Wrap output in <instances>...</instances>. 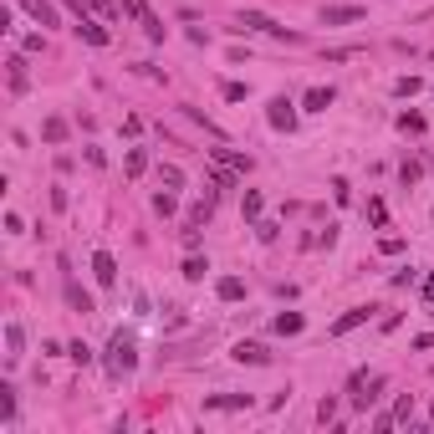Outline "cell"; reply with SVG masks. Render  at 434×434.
<instances>
[{
  "mask_svg": "<svg viewBox=\"0 0 434 434\" xmlns=\"http://www.w3.org/2000/svg\"><path fill=\"white\" fill-rule=\"evenodd\" d=\"M133 363H138V343H133V332H113V343H108V373H113V378H123V373H133Z\"/></svg>",
  "mask_w": 434,
  "mask_h": 434,
  "instance_id": "obj_1",
  "label": "cell"
},
{
  "mask_svg": "<svg viewBox=\"0 0 434 434\" xmlns=\"http://www.w3.org/2000/svg\"><path fill=\"white\" fill-rule=\"evenodd\" d=\"M235 31H266V36H276V41H301L296 31H286V26H276L271 16H261V10H240V26Z\"/></svg>",
  "mask_w": 434,
  "mask_h": 434,
  "instance_id": "obj_2",
  "label": "cell"
},
{
  "mask_svg": "<svg viewBox=\"0 0 434 434\" xmlns=\"http://www.w3.org/2000/svg\"><path fill=\"white\" fill-rule=\"evenodd\" d=\"M16 6H21L36 26H62V16H57V6H51V0H16Z\"/></svg>",
  "mask_w": 434,
  "mask_h": 434,
  "instance_id": "obj_3",
  "label": "cell"
},
{
  "mask_svg": "<svg viewBox=\"0 0 434 434\" xmlns=\"http://www.w3.org/2000/svg\"><path fill=\"white\" fill-rule=\"evenodd\" d=\"M266 117H271V128H281V133H292V128H296V102H286V97H276Z\"/></svg>",
  "mask_w": 434,
  "mask_h": 434,
  "instance_id": "obj_4",
  "label": "cell"
},
{
  "mask_svg": "<svg viewBox=\"0 0 434 434\" xmlns=\"http://www.w3.org/2000/svg\"><path fill=\"white\" fill-rule=\"evenodd\" d=\"M92 276H97V286H117V261L108 251H97L92 256Z\"/></svg>",
  "mask_w": 434,
  "mask_h": 434,
  "instance_id": "obj_5",
  "label": "cell"
},
{
  "mask_svg": "<svg viewBox=\"0 0 434 434\" xmlns=\"http://www.w3.org/2000/svg\"><path fill=\"white\" fill-rule=\"evenodd\" d=\"M230 358H235V363H251V368H261V363H271V352L261 348V343H235V348H230Z\"/></svg>",
  "mask_w": 434,
  "mask_h": 434,
  "instance_id": "obj_6",
  "label": "cell"
},
{
  "mask_svg": "<svg viewBox=\"0 0 434 434\" xmlns=\"http://www.w3.org/2000/svg\"><path fill=\"white\" fill-rule=\"evenodd\" d=\"M62 286H67V301H72V312H82V317H87V312H97V301H92V296L82 292V286L72 281V276H62Z\"/></svg>",
  "mask_w": 434,
  "mask_h": 434,
  "instance_id": "obj_7",
  "label": "cell"
},
{
  "mask_svg": "<svg viewBox=\"0 0 434 434\" xmlns=\"http://www.w3.org/2000/svg\"><path fill=\"white\" fill-rule=\"evenodd\" d=\"M322 21L327 26H352V21H363V6H327Z\"/></svg>",
  "mask_w": 434,
  "mask_h": 434,
  "instance_id": "obj_8",
  "label": "cell"
},
{
  "mask_svg": "<svg viewBox=\"0 0 434 434\" xmlns=\"http://www.w3.org/2000/svg\"><path fill=\"white\" fill-rule=\"evenodd\" d=\"M138 26H143V36H149V41H164V31H169V26H164L159 16H153V10L143 6V0H138Z\"/></svg>",
  "mask_w": 434,
  "mask_h": 434,
  "instance_id": "obj_9",
  "label": "cell"
},
{
  "mask_svg": "<svg viewBox=\"0 0 434 434\" xmlns=\"http://www.w3.org/2000/svg\"><path fill=\"white\" fill-rule=\"evenodd\" d=\"M332 97H337L332 87H312L307 97H301V108H307V113H327V108H332Z\"/></svg>",
  "mask_w": 434,
  "mask_h": 434,
  "instance_id": "obj_10",
  "label": "cell"
},
{
  "mask_svg": "<svg viewBox=\"0 0 434 434\" xmlns=\"http://www.w3.org/2000/svg\"><path fill=\"white\" fill-rule=\"evenodd\" d=\"M205 409H251V393H215L205 399Z\"/></svg>",
  "mask_w": 434,
  "mask_h": 434,
  "instance_id": "obj_11",
  "label": "cell"
},
{
  "mask_svg": "<svg viewBox=\"0 0 434 434\" xmlns=\"http://www.w3.org/2000/svg\"><path fill=\"white\" fill-rule=\"evenodd\" d=\"M368 322V307H352V312H343V317L332 322V337H343V332H352V327H363Z\"/></svg>",
  "mask_w": 434,
  "mask_h": 434,
  "instance_id": "obj_12",
  "label": "cell"
},
{
  "mask_svg": "<svg viewBox=\"0 0 434 434\" xmlns=\"http://www.w3.org/2000/svg\"><path fill=\"white\" fill-rule=\"evenodd\" d=\"M215 292H220V301H240L245 296V281H240V276H220Z\"/></svg>",
  "mask_w": 434,
  "mask_h": 434,
  "instance_id": "obj_13",
  "label": "cell"
},
{
  "mask_svg": "<svg viewBox=\"0 0 434 434\" xmlns=\"http://www.w3.org/2000/svg\"><path fill=\"white\" fill-rule=\"evenodd\" d=\"M301 327H307V322H301V312H281V317L271 322V332H281V337H296Z\"/></svg>",
  "mask_w": 434,
  "mask_h": 434,
  "instance_id": "obj_14",
  "label": "cell"
},
{
  "mask_svg": "<svg viewBox=\"0 0 434 434\" xmlns=\"http://www.w3.org/2000/svg\"><path fill=\"white\" fill-rule=\"evenodd\" d=\"M77 36H82V41H92V46H108V31H102L97 21H87V16L77 21Z\"/></svg>",
  "mask_w": 434,
  "mask_h": 434,
  "instance_id": "obj_15",
  "label": "cell"
},
{
  "mask_svg": "<svg viewBox=\"0 0 434 434\" xmlns=\"http://www.w3.org/2000/svg\"><path fill=\"white\" fill-rule=\"evenodd\" d=\"M6 348H10L6 358L16 363V358H21V348H26V332H21V322H6Z\"/></svg>",
  "mask_w": 434,
  "mask_h": 434,
  "instance_id": "obj_16",
  "label": "cell"
},
{
  "mask_svg": "<svg viewBox=\"0 0 434 434\" xmlns=\"http://www.w3.org/2000/svg\"><path fill=\"white\" fill-rule=\"evenodd\" d=\"M123 169H128V179H138L143 169H149V149H128V159H123Z\"/></svg>",
  "mask_w": 434,
  "mask_h": 434,
  "instance_id": "obj_17",
  "label": "cell"
},
{
  "mask_svg": "<svg viewBox=\"0 0 434 434\" xmlns=\"http://www.w3.org/2000/svg\"><path fill=\"white\" fill-rule=\"evenodd\" d=\"M10 92H26V57H10Z\"/></svg>",
  "mask_w": 434,
  "mask_h": 434,
  "instance_id": "obj_18",
  "label": "cell"
},
{
  "mask_svg": "<svg viewBox=\"0 0 434 434\" xmlns=\"http://www.w3.org/2000/svg\"><path fill=\"white\" fill-rule=\"evenodd\" d=\"M41 138H46V143H62V138H67V123H62V117H46V123H41Z\"/></svg>",
  "mask_w": 434,
  "mask_h": 434,
  "instance_id": "obj_19",
  "label": "cell"
},
{
  "mask_svg": "<svg viewBox=\"0 0 434 434\" xmlns=\"http://www.w3.org/2000/svg\"><path fill=\"white\" fill-rule=\"evenodd\" d=\"M205 271H209V261H200V256L184 261V281H205Z\"/></svg>",
  "mask_w": 434,
  "mask_h": 434,
  "instance_id": "obj_20",
  "label": "cell"
},
{
  "mask_svg": "<svg viewBox=\"0 0 434 434\" xmlns=\"http://www.w3.org/2000/svg\"><path fill=\"white\" fill-rule=\"evenodd\" d=\"M419 87H424V77H414V72H409V77H399V82H393V92H399V97H414Z\"/></svg>",
  "mask_w": 434,
  "mask_h": 434,
  "instance_id": "obj_21",
  "label": "cell"
},
{
  "mask_svg": "<svg viewBox=\"0 0 434 434\" xmlns=\"http://www.w3.org/2000/svg\"><path fill=\"white\" fill-rule=\"evenodd\" d=\"M240 209H245V220H261V194H256V189H245Z\"/></svg>",
  "mask_w": 434,
  "mask_h": 434,
  "instance_id": "obj_22",
  "label": "cell"
},
{
  "mask_svg": "<svg viewBox=\"0 0 434 434\" xmlns=\"http://www.w3.org/2000/svg\"><path fill=\"white\" fill-rule=\"evenodd\" d=\"M399 128H404V133H424V113H404Z\"/></svg>",
  "mask_w": 434,
  "mask_h": 434,
  "instance_id": "obj_23",
  "label": "cell"
},
{
  "mask_svg": "<svg viewBox=\"0 0 434 434\" xmlns=\"http://www.w3.org/2000/svg\"><path fill=\"white\" fill-rule=\"evenodd\" d=\"M0 414L16 419V393H10V384H0Z\"/></svg>",
  "mask_w": 434,
  "mask_h": 434,
  "instance_id": "obj_24",
  "label": "cell"
},
{
  "mask_svg": "<svg viewBox=\"0 0 434 434\" xmlns=\"http://www.w3.org/2000/svg\"><path fill=\"white\" fill-rule=\"evenodd\" d=\"M67 358H72V363H92V348H87V343H72Z\"/></svg>",
  "mask_w": 434,
  "mask_h": 434,
  "instance_id": "obj_25",
  "label": "cell"
},
{
  "mask_svg": "<svg viewBox=\"0 0 434 434\" xmlns=\"http://www.w3.org/2000/svg\"><path fill=\"white\" fill-rule=\"evenodd\" d=\"M414 414V399H409V393H399V404H393V419H409Z\"/></svg>",
  "mask_w": 434,
  "mask_h": 434,
  "instance_id": "obj_26",
  "label": "cell"
},
{
  "mask_svg": "<svg viewBox=\"0 0 434 434\" xmlns=\"http://www.w3.org/2000/svg\"><path fill=\"white\" fill-rule=\"evenodd\" d=\"M332 414H337V399H322L317 404V419H322V424H332Z\"/></svg>",
  "mask_w": 434,
  "mask_h": 434,
  "instance_id": "obj_27",
  "label": "cell"
},
{
  "mask_svg": "<svg viewBox=\"0 0 434 434\" xmlns=\"http://www.w3.org/2000/svg\"><path fill=\"white\" fill-rule=\"evenodd\" d=\"M368 220H373V225H384V220H388V209H384V200H373V205H368Z\"/></svg>",
  "mask_w": 434,
  "mask_h": 434,
  "instance_id": "obj_28",
  "label": "cell"
},
{
  "mask_svg": "<svg viewBox=\"0 0 434 434\" xmlns=\"http://www.w3.org/2000/svg\"><path fill=\"white\" fill-rule=\"evenodd\" d=\"M164 184H169V189H179V184H184V174H179L174 164H164Z\"/></svg>",
  "mask_w": 434,
  "mask_h": 434,
  "instance_id": "obj_29",
  "label": "cell"
},
{
  "mask_svg": "<svg viewBox=\"0 0 434 434\" xmlns=\"http://www.w3.org/2000/svg\"><path fill=\"white\" fill-rule=\"evenodd\" d=\"M220 92H225V97H230V102H240V97H245V82H225V87H220Z\"/></svg>",
  "mask_w": 434,
  "mask_h": 434,
  "instance_id": "obj_30",
  "label": "cell"
},
{
  "mask_svg": "<svg viewBox=\"0 0 434 434\" xmlns=\"http://www.w3.org/2000/svg\"><path fill=\"white\" fill-rule=\"evenodd\" d=\"M62 6H67V10H77V21H82V16H87V10H92V6H87V0H62Z\"/></svg>",
  "mask_w": 434,
  "mask_h": 434,
  "instance_id": "obj_31",
  "label": "cell"
},
{
  "mask_svg": "<svg viewBox=\"0 0 434 434\" xmlns=\"http://www.w3.org/2000/svg\"><path fill=\"white\" fill-rule=\"evenodd\" d=\"M424 296H429V301H434V276H429V281H424Z\"/></svg>",
  "mask_w": 434,
  "mask_h": 434,
  "instance_id": "obj_32",
  "label": "cell"
},
{
  "mask_svg": "<svg viewBox=\"0 0 434 434\" xmlns=\"http://www.w3.org/2000/svg\"><path fill=\"white\" fill-rule=\"evenodd\" d=\"M429 424H434V409H429Z\"/></svg>",
  "mask_w": 434,
  "mask_h": 434,
  "instance_id": "obj_33",
  "label": "cell"
}]
</instances>
